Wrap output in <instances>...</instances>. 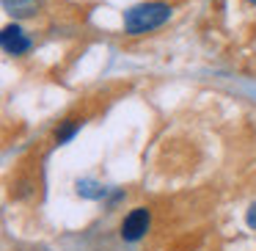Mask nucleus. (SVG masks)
Listing matches in <instances>:
<instances>
[{
  "label": "nucleus",
  "mask_w": 256,
  "mask_h": 251,
  "mask_svg": "<svg viewBox=\"0 0 256 251\" xmlns=\"http://www.w3.org/2000/svg\"><path fill=\"white\" fill-rule=\"evenodd\" d=\"M78 193L80 196H86V199H102V196L108 193L102 185H96V182H91V179H83V182H78Z\"/></svg>",
  "instance_id": "423d86ee"
},
{
  "label": "nucleus",
  "mask_w": 256,
  "mask_h": 251,
  "mask_svg": "<svg viewBox=\"0 0 256 251\" xmlns=\"http://www.w3.org/2000/svg\"><path fill=\"white\" fill-rule=\"evenodd\" d=\"M83 127V119H64L56 127V144H69Z\"/></svg>",
  "instance_id": "20e7f679"
},
{
  "label": "nucleus",
  "mask_w": 256,
  "mask_h": 251,
  "mask_svg": "<svg viewBox=\"0 0 256 251\" xmlns=\"http://www.w3.org/2000/svg\"><path fill=\"white\" fill-rule=\"evenodd\" d=\"M3 9L14 17H30L39 9V0H3Z\"/></svg>",
  "instance_id": "39448f33"
},
{
  "label": "nucleus",
  "mask_w": 256,
  "mask_h": 251,
  "mask_svg": "<svg viewBox=\"0 0 256 251\" xmlns=\"http://www.w3.org/2000/svg\"><path fill=\"white\" fill-rule=\"evenodd\" d=\"M171 20V6L160 3V0H152V3H138L124 14V34L130 36H140L157 31L160 25H166Z\"/></svg>",
  "instance_id": "f257e3e1"
},
{
  "label": "nucleus",
  "mask_w": 256,
  "mask_h": 251,
  "mask_svg": "<svg viewBox=\"0 0 256 251\" xmlns=\"http://www.w3.org/2000/svg\"><path fill=\"white\" fill-rule=\"evenodd\" d=\"M0 45H3V50H6L8 56H25V53L34 47V42H30V36L25 34L20 25H6L3 34H0Z\"/></svg>",
  "instance_id": "7ed1b4c3"
},
{
  "label": "nucleus",
  "mask_w": 256,
  "mask_h": 251,
  "mask_svg": "<svg viewBox=\"0 0 256 251\" xmlns=\"http://www.w3.org/2000/svg\"><path fill=\"white\" fill-rule=\"evenodd\" d=\"M149 226H152V212L146 210V207H135V210H130L127 215H124L118 234H122L124 243H138V240L146 237Z\"/></svg>",
  "instance_id": "f03ea898"
},
{
  "label": "nucleus",
  "mask_w": 256,
  "mask_h": 251,
  "mask_svg": "<svg viewBox=\"0 0 256 251\" xmlns=\"http://www.w3.org/2000/svg\"><path fill=\"white\" fill-rule=\"evenodd\" d=\"M245 223H248V226L256 232V201L248 207V212H245Z\"/></svg>",
  "instance_id": "0eeeda50"
},
{
  "label": "nucleus",
  "mask_w": 256,
  "mask_h": 251,
  "mask_svg": "<svg viewBox=\"0 0 256 251\" xmlns=\"http://www.w3.org/2000/svg\"><path fill=\"white\" fill-rule=\"evenodd\" d=\"M245 3H248V6H256V0H245Z\"/></svg>",
  "instance_id": "6e6552de"
}]
</instances>
